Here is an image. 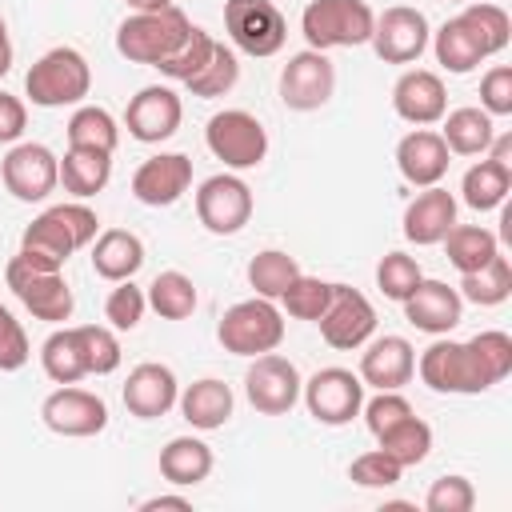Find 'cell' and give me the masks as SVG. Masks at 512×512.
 <instances>
[{
	"label": "cell",
	"mask_w": 512,
	"mask_h": 512,
	"mask_svg": "<svg viewBox=\"0 0 512 512\" xmlns=\"http://www.w3.org/2000/svg\"><path fill=\"white\" fill-rule=\"evenodd\" d=\"M300 400L308 408V416L316 424H328V428H344L360 416L364 408V380L348 368H320L312 372L304 384H300Z\"/></svg>",
	"instance_id": "obj_10"
},
{
	"label": "cell",
	"mask_w": 512,
	"mask_h": 512,
	"mask_svg": "<svg viewBox=\"0 0 512 512\" xmlns=\"http://www.w3.org/2000/svg\"><path fill=\"white\" fill-rule=\"evenodd\" d=\"M452 224H456V196L440 184L420 188L404 208V240L416 244V248L440 244Z\"/></svg>",
	"instance_id": "obj_25"
},
{
	"label": "cell",
	"mask_w": 512,
	"mask_h": 512,
	"mask_svg": "<svg viewBox=\"0 0 512 512\" xmlns=\"http://www.w3.org/2000/svg\"><path fill=\"white\" fill-rule=\"evenodd\" d=\"M172 0H128V8L132 12H160V8H168Z\"/></svg>",
	"instance_id": "obj_56"
},
{
	"label": "cell",
	"mask_w": 512,
	"mask_h": 512,
	"mask_svg": "<svg viewBox=\"0 0 512 512\" xmlns=\"http://www.w3.org/2000/svg\"><path fill=\"white\" fill-rule=\"evenodd\" d=\"M376 444H380L400 468H416V464L428 460V452H432V428H428V420H420V416L412 412V416L396 420L388 432H380Z\"/></svg>",
	"instance_id": "obj_39"
},
{
	"label": "cell",
	"mask_w": 512,
	"mask_h": 512,
	"mask_svg": "<svg viewBox=\"0 0 512 512\" xmlns=\"http://www.w3.org/2000/svg\"><path fill=\"white\" fill-rule=\"evenodd\" d=\"M140 508H144V512H156V508H180V512H188V508H192V500H188V496H172V492H160V496H148Z\"/></svg>",
	"instance_id": "obj_54"
},
{
	"label": "cell",
	"mask_w": 512,
	"mask_h": 512,
	"mask_svg": "<svg viewBox=\"0 0 512 512\" xmlns=\"http://www.w3.org/2000/svg\"><path fill=\"white\" fill-rule=\"evenodd\" d=\"M212 48H216V36L212 32H204L200 24H192L188 28V36H184V44L168 56V60H160L156 68L168 76V80H180V84H188L204 64H208V56H212Z\"/></svg>",
	"instance_id": "obj_42"
},
{
	"label": "cell",
	"mask_w": 512,
	"mask_h": 512,
	"mask_svg": "<svg viewBox=\"0 0 512 512\" xmlns=\"http://www.w3.org/2000/svg\"><path fill=\"white\" fill-rule=\"evenodd\" d=\"M176 408H180V416H184L192 428H200V432H216V428H224V424L232 420L236 396H232V388H228L224 380L204 376V380H192L188 388H180Z\"/></svg>",
	"instance_id": "obj_26"
},
{
	"label": "cell",
	"mask_w": 512,
	"mask_h": 512,
	"mask_svg": "<svg viewBox=\"0 0 512 512\" xmlns=\"http://www.w3.org/2000/svg\"><path fill=\"white\" fill-rule=\"evenodd\" d=\"M12 72V36H8V24L0 16V76Z\"/></svg>",
	"instance_id": "obj_55"
},
{
	"label": "cell",
	"mask_w": 512,
	"mask_h": 512,
	"mask_svg": "<svg viewBox=\"0 0 512 512\" xmlns=\"http://www.w3.org/2000/svg\"><path fill=\"white\" fill-rule=\"evenodd\" d=\"M144 268V240L128 228H104L92 240V272L108 284L132 280Z\"/></svg>",
	"instance_id": "obj_27"
},
{
	"label": "cell",
	"mask_w": 512,
	"mask_h": 512,
	"mask_svg": "<svg viewBox=\"0 0 512 512\" xmlns=\"http://www.w3.org/2000/svg\"><path fill=\"white\" fill-rule=\"evenodd\" d=\"M420 280H424V272H420L416 256H408V252H384L380 264H376V288H380L388 300H396V304H400Z\"/></svg>",
	"instance_id": "obj_44"
},
{
	"label": "cell",
	"mask_w": 512,
	"mask_h": 512,
	"mask_svg": "<svg viewBox=\"0 0 512 512\" xmlns=\"http://www.w3.org/2000/svg\"><path fill=\"white\" fill-rule=\"evenodd\" d=\"M512 192V164H500L492 156L476 160L464 180H460V200L472 208V212H492V208H504Z\"/></svg>",
	"instance_id": "obj_29"
},
{
	"label": "cell",
	"mask_w": 512,
	"mask_h": 512,
	"mask_svg": "<svg viewBox=\"0 0 512 512\" xmlns=\"http://www.w3.org/2000/svg\"><path fill=\"white\" fill-rule=\"evenodd\" d=\"M452 4H468V0H452Z\"/></svg>",
	"instance_id": "obj_57"
},
{
	"label": "cell",
	"mask_w": 512,
	"mask_h": 512,
	"mask_svg": "<svg viewBox=\"0 0 512 512\" xmlns=\"http://www.w3.org/2000/svg\"><path fill=\"white\" fill-rule=\"evenodd\" d=\"M432 52H436V64L440 68H448L452 76H468L484 56H480V48H476V40L468 36V28L452 16V20H444L436 32H432Z\"/></svg>",
	"instance_id": "obj_40"
},
{
	"label": "cell",
	"mask_w": 512,
	"mask_h": 512,
	"mask_svg": "<svg viewBox=\"0 0 512 512\" xmlns=\"http://www.w3.org/2000/svg\"><path fill=\"white\" fill-rule=\"evenodd\" d=\"M144 296H148V308H152L160 320H188V316L196 312V304H200L192 276H184V272H176V268L160 272V276L144 288Z\"/></svg>",
	"instance_id": "obj_38"
},
{
	"label": "cell",
	"mask_w": 512,
	"mask_h": 512,
	"mask_svg": "<svg viewBox=\"0 0 512 512\" xmlns=\"http://www.w3.org/2000/svg\"><path fill=\"white\" fill-rule=\"evenodd\" d=\"M440 120H444L440 136H444V144H448L452 156H484L488 144H492V136H496L492 116L484 108H472V104L468 108H452Z\"/></svg>",
	"instance_id": "obj_30"
},
{
	"label": "cell",
	"mask_w": 512,
	"mask_h": 512,
	"mask_svg": "<svg viewBox=\"0 0 512 512\" xmlns=\"http://www.w3.org/2000/svg\"><path fill=\"white\" fill-rule=\"evenodd\" d=\"M328 300H332V280H320V276H308V272H300L280 296V304L292 320H312V324L324 316Z\"/></svg>",
	"instance_id": "obj_43"
},
{
	"label": "cell",
	"mask_w": 512,
	"mask_h": 512,
	"mask_svg": "<svg viewBox=\"0 0 512 512\" xmlns=\"http://www.w3.org/2000/svg\"><path fill=\"white\" fill-rule=\"evenodd\" d=\"M24 92L36 108H68V104H84V96L92 92V64L84 60L80 48H48L24 76Z\"/></svg>",
	"instance_id": "obj_2"
},
{
	"label": "cell",
	"mask_w": 512,
	"mask_h": 512,
	"mask_svg": "<svg viewBox=\"0 0 512 512\" xmlns=\"http://www.w3.org/2000/svg\"><path fill=\"white\" fill-rule=\"evenodd\" d=\"M300 272H304V268H300V260H296V256H288L284 248H264V252H256V256L248 260V268H244V276H248L252 292H256V296H264V300H280V296H284V288H288Z\"/></svg>",
	"instance_id": "obj_36"
},
{
	"label": "cell",
	"mask_w": 512,
	"mask_h": 512,
	"mask_svg": "<svg viewBox=\"0 0 512 512\" xmlns=\"http://www.w3.org/2000/svg\"><path fill=\"white\" fill-rule=\"evenodd\" d=\"M468 344L476 348V356H480V364H484V372H488L492 384H500L512 372V336L508 332L488 328V332H476Z\"/></svg>",
	"instance_id": "obj_49"
},
{
	"label": "cell",
	"mask_w": 512,
	"mask_h": 512,
	"mask_svg": "<svg viewBox=\"0 0 512 512\" xmlns=\"http://www.w3.org/2000/svg\"><path fill=\"white\" fill-rule=\"evenodd\" d=\"M300 372L288 356L280 352H260L252 356L244 372V396L260 416H288L300 404Z\"/></svg>",
	"instance_id": "obj_12"
},
{
	"label": "cell",
	"mask_w": 512,
	"mask_h": 512,
	"mask_svg": "<svg viewBox=\"0 0 512 512\" xmlns=\"http://www.w3.org/2000/svg\"><path fill=\"white\" fill-rule=\"evenodd\" d=\"M100 236V220L84 200H68V204H52L44 208L20 236V256L28 264L64 272L68 256L88 248Z\"/></svg>",
	"instance_id": "obj_1"
},
{
	"label": "cell",
	"mask_w": 512,
	"mask_h": 512,
	"mask_svg": "<svg viewBox=\"0 0 512 512\" xmlns=\"http://www.w3.org/2000/svg\"><path fill=\"white\" fill-rule=\"evenodd\" d=\"M432 40V28H428V16L412 4H392L376 16L372 24V52L384 60V64H412L424 56Z\"/></svg>",
	"instance_id": "obj_16"
},
{
	"label": "cell",
	"mask_w": 512,
	"mask_h": 512,
	"mask_svg": "<svg viewBox=\"0 0 512 512\" xmlns=\"http://www.w3.org/2000/svg\"><path fill=\"white\" fill-rule=\"evenodd\" d=\"M320 324V336L328 348L336 352H352V348H364L376 332V308L372 300L352 288V284H332V300L324 308V316L316 320Z\"/></svg>",
	"instance_id": "obj_15"
},
{
	"label": "cell",
	"mask_w": 512,
	"mask_h": 512,
	"mask_svg": "<svg viewBox=\"0 0 512 512\" xmlns=\"http://www.w3.org/2000/svg\"><path fill=\"white\" fill-rule=\"evenodd\" d=\"M424 508L428 512H472L476 508V488L460 472L440 476V480H432V488L424 496Z\"/></svg>",
	"instance_id": "obj_48"
},
{
	"label": "cell",
	"mask_w": 512,
	"mask_h": 512,
	"mask_svg": "<svg viewBox=\"0 0 512 512\" xmlns=\"http://www.w3.org/2000/svg\"><path fill=\"white\" fill-rule=\"evenodd\" d=\"M456 20L468 28V36L476 40V48H480L484 60L496 56V52H504L508 40H512V20H508V12H504L500 4H488V0L464 4V8L456 12Z\"/></svg>",
	"instance_id": "obj_34"
},
{
	"label": "cell",
	"mask_w": 512,
	"mask_h": 512,
	"mask_svg": "<svg viewBox=\"0 0 512 512\" xmlns=\"http://www.w3.org/2000/svg\"><path fill=\"white\" fill-rule=\"evenodd\" d=\"M456 292H460V300L480 304V308H496V304H504V300L512 296V264H508V256L496 252L484 268L464 272Z\"/></svg>",
	"instance_id": "obj_37"
},
{
	"label": "cell",
	"mask_w": 512,
	"mask_h": 512,
	"mask_svg": "<svg viewBox=\"0 0 512 512\" xmlns=\"http://www.w3.org/2000/svg\"><path fill=\"white\" fill-rule=\"evenodd\" d=\"M0 180L20 204H40L60 184V156L48 144L16 140L0 160Z\"/></svg>",
	"instance_id": "obj_11"
},
{
	"label": "cell",
	"mask_w": 512,
	"mask_h": 512,
	"mask_svg": "<svg viewBox=\"0 0 512 512\" xmlns=\"http://www.w3.org/2000/svg\"><path fill=\"white\" fill-rule=\"evenodd\" d=\"M112 180V152H92V148H68L60 156V184L76 200H88L104 192Z\"/></svg>",
	"instance_id": "obj_31"
},
{
	"label": "cell",
	"mask_w": 512,
	"mask_h": 512,
	"mask_svg": "<svg viewBox=\"0 0 512 512\" xmlns=\"http://www.w3.org/2000/svg\"><path fill=\"white\" fill-rule=\"evenodd\" d=\"M440 244H444L448 264H452L460 276H464V272L484 268V264L500 252L496 232H492V228H484V224H452V228H448V236H444Z\"/></svg>",
	"instance_id": "obj_32"
},
{
	"label": "cell",
	"mask_w": 512,
	"mask_h": 512,
	"mask_svg": "<svg viewBox=\"0 0 512 512\" xmlns=\"http://www.w3.org/2000/svg\"><path fill=\"white\" fill-rule=\"evenodd\" d=\"M364 388L376 392H400L416 376V348L404 336H376L360 352V372Z\"/></svg>",
	"instance_id": "obj_20"
},
{
	"label": "cell",
	"mask_w": 512,
	"mask_h": 512,
	"mask_svg": "<svg viewBox=\"0 0 512 512\" xmlns=\"http://www.w3.org/2000/svg\"><path fill=\"white\" fill-rule=\"evenodd\" d=\"M280 100L292 112H316L332 100L336 92V64L328 60V52L304 48L296 56H288V64L280 68Z\"/></svg>",
	"instance_id": "obj_14"
},
{
	"label": "cell",
	"mask_w": 512,
	"mask_h": 512,
	"mask_svg": "<svg viewBox=\"0 0 512 512\" xmlns=\"http://www.w3.org/2000/svg\"><path fill=\"white\" fill-rule=\"evenodd\" d=\"M180 120H184V104L168 84L140 88L124 108V128L140 144H164L168 136H176Z\"/></svg>",
	"instance_id": "obj_18"
},
{
	"label": "cell",
	"mask_w": 512,
	"mask_h": 512,
	"mask_svg": "<svg viewBox=\"0 0 512 512\" xmlns=\"http://www.w3.org/2000/svg\"><path fill=\"white\" fill-rule=\"evenodd\" d=\"M188 28H192V20H188L176 4H168V8H160V12H132V16L116 28V52H120L124 60H132V64L156 68L160 60H168V56L184 44Z\"/></svg>",
	"instance_id": "obj_4"
},
{
	"label": "cell",
	"mask_w": 512,
	"mask_h": 512,
	"mask_svg": "<svg viewBox=\"0 0 512 512\" xmlns=\"http://www.w3.org/2000/svg\"><path fill=\"white\" fill-rule=\"evenodd\" d=\"M392 108L404 124L412 128H428L448 112V92L444 80L428 68H408L400 72V80L392 84Z\"/></svg>",
	"instance_id": "obj_22"
},
{
	"label": "cell",
	"mask_w": 512,
	"mask_h": 512,
	"mask_svg": "<svg viewBox=\"0 0 512 512\" xmlns=\"http://www.w3.org/2000/svg\"><path fill=\"white\" fill-rule=\"evenodd\" d=\"M212 468H216V456L200 436H172L160 448V476L176 488H192V484L208 480Z\"/></svg>",
	"instance_id": "obj_28"
},
{
	"label": "cell",
	"mask_w": 512,
	"mask_h": 512,
	"mask_svg": "<svg viewBox=\"0 0 512 512\" xmlns=\"http://www.w3.org/2000/svg\"><path fill=\"white\" fill-rule=\"evenodd\" d=\"M480 108L496 120V116H512V68L496 64L484 72L480 80Z\"/></svg>",
	"instance_id": "obj_52"
},
{
	"label": "cell",
	"mask_w": 512,
	"mask_h": 512,
	"mask_svg": "<svg viewBox=\"0 0 512 512\" xmlns=\"http://www.w3.org/2000/svg\"><path fill=\"white\" fill-rule=\"evenodd\" d=\"M216 340L224 352L232 356H260V352H276L284 340V312L276 308V300L252 296V300H236L220 324H216Z\"/></svg>",
	"instance_id": "obj_5"
},
{
	"label": "cell",
	"mask_w": 512,
	"mask_h": 512,
	"mask_svg": "<svg viewBox=\"0 0 512 512\" xmlns=\"http://www.w3.org/2000/svg\"><path fill=\"white\" fill-rule=\"evenodd\" d=\"M28 128V108L20 96L0 92V144H16Z\"/></svg>",
	"instance_id": "obj_53"
},
{
	"label": "cell",
	"mask_w": 512,
	"mask_h": 512,
	"mask_svg": "<svg viewBox=\"0 0 512 512\" xmlns=\"http://www.w3.org/2000/svg\"><path fill=\"white\" fill-rule=\"evenodd\" d=\"M252 188L236 172H216L196 188V220L212 236H236L252 220Z\"/></svg>",
	"instance_id": "obj_13"
},
{
	"label": "cell",
	"mask_w": 512,
	"mask_h": 512,
	"mask_svg": "<svg viewBox=\"0 0 512 512\" xmlns=\"http://www.w3.org/2000/svg\"><path fill=\"white\" fill-rule=\"evenodd\" d=\"M40 420H44V428L56 432V436L88 440V436H96V432L108 428V404H104L96 392H88V388L60 384L56 392L44 396Z\"/></svg>",
	"instance_id": "obj_17"
},
{
	"label": "cell",
	"mask_w": 512,
	"mask_h": 512,
	"mask_svg": "<svg viewBox=\"0 0 512 512\" xmlns=\"http://www.w3.org/2000/svg\"><path fill=\"white\" fill-rule=\"evenodd\" d=\"M28 356H32V344H28L24 324L12 316V308L0 304V372H20Z\"/></svg>",
	"instance_id": "obj_50"
},
{
	"label": "cell",
	"mask_w": 512,
	"mask_h": 512,
	"mask_svg": "<svg viewBox=\"0 0 512 512\" xmlns=\"http://www.w3.org/2000/svg\"><path fill=\"white\" fill-rule=\"evenodd\" d=\"M4 284L12 288V296L44 324H64L76 308V296L64 280V272H52V268H40V264H28L20 252L8 260L4 268Z\"/></svg>",
	"instance_id": "obj_7"
},
{
	"label": "cell",
	"mask_w": 512,
	"mask_h": 512,
	"mask_svg": "<svg viewBox=\"0 0 512 512\" xmlns=\"http://www.w3.org/2000/svg\"><path fill=\"white\" fill-rule=\"evenodd\" d=\"M144 312H148V296H144V288L132 284V280H116V288H112L108 300H104V320H108V328H116V332H132V328L144 320Z\"/></svg>",
	"instance_id": "obj_45"
},
{
	"label": "cell",
	"mask_w": 512,
	"mask_h": 512,
	"mask_svg": "<svg viewBox=\"0 0 512 512\" xmlns=\"http://www.w3.org/2000/svg\"><path fill=\"white\" fill-rule=\"evenodd\" d=\"M224 32L244 56H276L288 40V20L272 0H224Z\"/></svg>",
	"instance_id": "obj_9"
},
{
	"label": "cell",
	"mask_w": 512,
	"mask_h": 512,
	"mask_svg": "<svg viewBox=\"0 0 512 512\" xmlns=\"http://www.w3.org/2000/svg\"><path fill=\"white\" fill-rule=\"evenodd\" d=\"M124 408L136 416V420H160L176 408V396H180V384H176V372L168 364H156V360H144L128 372L124 388Z\"/></svg>",
	"instance_id": "obj_21"
},
{
	"label": "cell",
	"mask_w": 512,
	"mask_h": 512,
	"mask_svg": "<svg viewBox=\"0 0 512 512\" xmlns=\"http://www.w3.org/2000/svg\"><path fill=\"white\" fill-rule=\"evenodd\" d=\"M400 476H404V468H400L384 448L360 452V456L348 464V480L360 484V488H392Z\"/></svg>",
	"instance_id": "obj_47"
},
{
	"label": "cell",
	"mask_w": 512,
	"mask_h": 512,
	"mask_svg": "<svg viewBox=\"0 0 512 512\" xmlns=\"http://www.w3.org/2000/svg\"><path fill=\"white\" fill-rule=\"evenodd\" d=\"M404 316L412 328L428 332V336H448L460 316H464V300L456 288H448L444 280H420L404 300Z\"/></svg>",
	"instance_id": "obj_23"
},
{
	"label": "cell",
	"mask_w": 512,
	"mask_h": 512,
	"mask_svg": "<svg viewBox=\"0 0 512 512\" xmlns=\"http://www.w3.org/2000/svg\"><path fill=\"white\" fill-rule=\"evenodd\" d=\"M416 372H420V380L432 392L480 396V392L492 388V380H488V372H484V364H480V356H476V348L468 340H444V336H436L420 352Z\"/></svg>",
	"instance_id": "obj_6"
},
{
	"label": "cell",
	"mask_w": 512,
	"mask_h": 512,
	"mask_svg": "<svg viewBox=\"0 0 512 512\" xmlns=\"http://www.w3.org/2000/svg\"><path fill=\"white\" fill-rule=\"evenodd\" d=\"M236 80H240V60H236V48H228V44H220L216 40V48H212V56H208V64L184 84L192 96H200V100H216V96H228L232 88H236Z\"/></svg>",
	"instance_id": "obj_41"
},
{
	"label": "cell",
	"mask_w": 512,
	"mask_h": 512,
	"mask_svg": "<svg viewBox=\"0 0 512 512\" xmlns=\"http://www.w3.org/2000/svg\"><path fill=\"white\" fill-rule=\"evenodd\" d=\"M80 344H84V360H88V376H108L120 368V340L116 328L108 324H80Z\"/></svg>",
	"instance_id": "obj_46"
},
{
	"label": "cell",
	"mask_w": 512,
	"mask_h": 512,
	"mask_svg": "<svg viewBox=\"0 0 512 512\" xmlns=\"http://www.w3.org/2000/svg\"><path fill=\"white\" fill-rule=\"evenodd\" d=\"M360 416H364L368 432H372V436H380V432H388V428H392L396 420L412 416V404H408V400H404L400 392H376L372 400H364Z\"/></svg>",
	"instance_id": "obj_51"
},
{
	"label": "cell",
	"mask_w": 512,
	"mask_h": 512,
	"mask_svg": "<svg viewBox=\"0 0 512 512\" xmlns=\"http://www.w3.org/2000/svg\"><path fill=\"white\" fill-rule=\"evenodd\" d=\"M192 188V160L184 152H160L148 156L132 172V196L148 208H168Z\"/></svg>",
	"instance_id": "obj_19"
},
{
	"label": "cell",
	"mask_w": 512,
	"mask_h": 512,
	"mask_svg": "<svg viewBox=\"0 0 512 512\" xmlns=\"http://www.w3.org/2000/svg\"><path fill=\"white\" fill-rule=\"evenodd\" d=\"M204 144L216 160H224V168L232 172H248L256 164H264L268 156V132L264 124L244 112V108H224L204 124Z\"/></svg>",
	"instance_id": "obj_8"
},
{
	"label": "cell",
	"mask_w": 512,
	"mask_h": 512,
	"mask_svg": "<svg viewBox=\"0 0 512 512\" xmlns=\"http://www.w3.org/2000/svg\"><path fill=\"white\" fill-rule=\"evenodd\" d=\"M372 24H376V12L368 0H308L300 12V32L316 52L368 44Z\"/></svg>",
	"instance_id": "obj_3"
},
{
	"label": "cell",
	"mask_w": 512,
	"mask_h": 512,
	"mask_svg": "<svg viewBox=\"0 0 512 512\" xmlns=\"http://www.w3.org/2000/svg\"><path fill=\"white\" fill-rule=\"evenodd\" d=\"M40 368L52 384H76L88 376V360H84V344H80V328H56L44 344H40Z\"/></svg>",
	"instance_id": "obj_33"
},
{
	"label": "cell",
	"mask_w": 512,
	"mask_h": 512,
	"mask_svg": "<svg viewBox=\"0 0 512 512\" xmlns=\"http://www.w3.org/2000/svg\"><path fill=\"white\" fill-rule=\"evenodd\" d=\"M452 152H448V144H444V136L440 132H432V128H412L408 136H400V144H396V168H400V176L412 184V188H432V184H440L444 176H448V160Z\"/></svg>",
	"instance_id": "obj_24"
},
{
	"label": "cell",
	"mask_w": 512,
	"mask_h": 512,
	"mask_svg": "<svg viewBox=\"0 0 512 512\" xmlns=\"http://www.w3.org/2000/svg\"><path fill=\"white\" fill-rule=\"evenodd\" d=\"M68 148H92V152H116L120 144V124L108 108L100 104H76V112L68 116Z\"/></svg>",
	"instance_id": "obj_35"
}]
</instances>
